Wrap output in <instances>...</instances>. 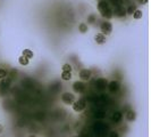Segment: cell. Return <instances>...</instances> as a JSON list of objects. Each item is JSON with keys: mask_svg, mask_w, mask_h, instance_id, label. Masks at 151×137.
<instances>
[{"mask_svg": "<svg viewBox=\"0 0 151 137\" xmlns=\"http://www.w3.org/2000/svg\"><path fill=\"white\" fill-rule=\"evenodd\" d=\"M98 10L101 14V16L105 17V18H107V20H110V18L114 17V15H113V8L110 7L109 1H107V0H100L98 2Z\"/></svg>", "mask_w": 151, "mask_h": 137, "instance_id": "cell-1", "label": "cell"}, {"mask_svg": "<svg viewBox=\"0 0 151 137\" xmlns=\"http://www.w3.org/2000/svg\"><path fill=\"white\" fill-rule=\"evenodd\" d=\"M10 82H11V79L10 78H2V81L0 83V95L3 96L6 93H7V89L10 87Z\"/></svg>", "mask_w": 151, "mask_h": 137, "instance_id": "cell-2", "label": "cell"}, {"mask_svg": "<svg viewBox=\"0 0 151 137\" xmlns=\"http://www.w3.org/2000/svg\"><path fill=\"white\" fill-rule=\"evenodd\" d=\"M100 30H101V33L102 34L108 35V34L111 33V31H113V25H111L110 22L105 21V22L101 23V25H100Z\"/></svg>", "mask_w": 151, "mask_h": 137, "instance_id": "cell-3", "label": "cell"}, {"mask_svg": "<svg viewBox=\"0 0 151 137\" xmlns=\"http://www.w3.org/2000/svg\"><path fill=\"white\" fill-rule=\"evenodd\" d=\"M113 15L116 17H125L126 16V9L124 6H115L113 8Z\"/></svg>", "mask_w": 151, "mask_h": 137, "instance_id": "cell-4", "label": "cell"}, {"mask_svg": "<svg viewBox=\"0 0 151 137\" xmlns=\"http://www.w3.org/2000/svg\"><path fill=\"white\" fill-rule=\"evenodd\" d=\"M85 107H87V103H85L84 100L74 101V103H73V110H74L75 112H82Z\"/></svg>", "mask_w": 151, "mask_h": 137, "instance_id": "cell-5", "label": "cell"}, {"mask_svg": "<svg viewBox=\"0 0 151 137\" xmlns=\"http://www.w3.org/2000/svg\"><path fill=\"white\" fill-rule=\"evenodd\" d=\"M85 88H87V86H85V83L82 82V81H75V82L73 83V89H74L75 93L82 94V93L85 92Z\"/></svg>", "mask_w": 151, "mask_h": 137, "instance_id": "cell-6", "label": "cell"}, {"mask_svg": "<svg viewBox=\"0 0 151 137\" xmlns=\"http://www.w3.org/2000/svg\"><path fill=\"white\" fill-rule=\"evenodd\" d=\"M61 101L65 104H73L75 101V96L72 93H64L61 95Z\"/></svg>", "mask_w": 151, "mask_h": 137, "instance_id": "cell-7", "label": "cell"}, {"mask_svg": "<svg viewBox=\"0 0 151 137\" xmlns=\"http://www.w3.org/2000/svg\"><path fill=\"white\" fill-rule=\"evenodd\" d=\"M107 87H108L109 92H111V93H116V92H118V89H119L121 85H119V82H118V81L113 80V81H110V82L107 85Z\"/></svg>", "mask_w": 151, "mask_h": 137, "instance_id": "cell-8", "label": "cell"}, {"mask_svg": "<svg viewBox=\"0 0 151 137\" xmlns=\"http://www.w3.org/2000/svg\"><path fill=\"white\" fill-rule=\"evenodd\" d=\"M107 85H108V81H107L106 79H103V78H100V79H98V80L95 81V86H97V88L100 89V90L105 89V88L107 87Z\"/></svg>", "mask_w": 151, "mask_h": 137, "instance_id": "cell-9", "label": "cell"}, {"mask_svg": "<svg viewBox=\"0 0 151 137\" xmlns=\"http://www.w3.org/2000/svg\"><path fill=\"white\" fill-rule=\"evenodd\" d=\"M80 78H81L82 80H84V81L89 80L91 78V71L90 70H88V68L81 70V71H80Z\"/></svg>", "mask_w": 151, "mask_h": 137, "instance_id": "cell-10", "label": "cell"}, {"mask_svg": "<svg viewBox=\"0 0 151 137\" xmlns=\"http://www.w3.org/2000/svg\"><path fill=\"white\" fill-rule=\"evenodd\" d=\"M94 40H95V42L98 45H103L106 42V37H105V34L102 33H97L94 35Z\"/></svg>", "mask_w": 151, "mask_h": 137, "instance_id": "cell-11", "label": "cell"}, {"mask_svg": "<svg viewBox=\"0 0 151 137\" xmlns=\"http://www.w3.org/2000/svg\"><path fill=\"white\" fill-rule=\"evenodd\" d=\"M126 119H127L128 121H135V119H136V113H135L133 110H128V111L126 112Z\"/></svg>", "mask_w": 151, "mask_h": 137, "instance_id": "cell-12", "label": "cell"}, {"mask_svg": "<svg viewBox=\"0 0 151 137\" xmlns=\"http://www.w3.org/2000/svg\"><path fill=\"white\" fill-rule=\"evenodd\" d=\"M61 79L65 80V81H68L72 79V72H68V71H62L61 73Z\"/></svg>", "mask_w": 151, "mask_h": 137, "instance_id": "cell-13", "label": "cell"}, {"mask_svg": "<svg viewBox=\"0 0 151 137\" xmlns=\"http://www.w3.org/2000/svg\"><path fill=\"white\" fill-rule=\"evenodd\" d=\"M18 63L21 64V65H24V66H26L29 63H30V60L28 58V57H25V56H21L19 58H18Z\"/></svg>", "mask_w": 151, "mask_h": 137, "instance_id": "cell-14", "label": "cell"}, {"mask_svg": "<svg viewBox=\"0 0 151 137\" xmlns=\"http://www.w3.org/2000/svg\"><path fill=\"white\" fill-rule=\"evenodd\" d=\"M142 15H143V13H142V10H140V9H135V12L132 14V16H133L134 20H140V18H142Z\"/></svg>", "mask_w": 151, "mask_h": 137, "instance_id": "cell-15", "label": "cell"}, {"mask_svg": "<svg viewBox=\"0 0 151 137\" xmlns=\"http://www.w3.org/2000/svg\"><path fill=\"white\" fill-rule=\"evenodd\" d=\"M121 118H123L121 112H115L114 115H113V121H115V122H121Z\"/></svg>", "mask_w": 151, "mask_h": 137, "instance_id": "cell-16", "label": "cell"}, {"mask_svg": "<svg viewBox=\"0 0 151 137\" xmlns=\"http://www.w3.org/2000/svg\"><path fill=\"white\" fill-rule=\"evenodd\" d=\"M88 30H89V28H88V25H87L85 23H81V24L79 25V31H80L81 33H87Z\"/></svg>", "mask_w": 151, "mask_h": 137, "instance_id": "cell-17", "label": "cell"}, {"mask_svg": "<svg viewBox=\"0 0 151 137\" xmlns=\"http://www.w3.org/2000/svg\"><path fill=\"white\" fill-rule=\"evenodd\" d=\"M135 9H136V6L132 3V5H130L128 8L126 9V14H127V15H132V14L135 12Z\"/></svg>", "mask_w": 151, "mask_h": 137, "instance_id": "cell-18", "label": "cell"}, {"mask_svg": "<svg viewBox=\"0 0 151 137\" xmlns=\"http://www.w3.org/2000/svg\"><path fill=\"white\" fill-rule=\"evenodd\" d=\"M23 56H25V57H28L29 60H31V58L33 57V52L30 50V49H24V50H23Z\"/></svg>", "mask_w": 151, "mask_h": 137, "instance_id": "cell-19", "label": "cell"}, {"mask_svg": "<svg viewBox=\"0 0 151 137\" xmlns=\"http://www.w3.org/2000/svg\"><path fill=\"white\" fill-rule=\"evenodd\" d=\"M95 20H97L95 15H94V14H91L90 16L88 17V23H91V24H93V23L95 22Z\"/></svg>", "mask_w": 151, "mask_h": 137, "instance_id": "cell-20", "label": "cell"}, {"mask_svg": "<svg viewBox=\"0 0 151 137\" xmlns=\"http://www.w3.org/2000/svg\"><path fill=\"white\" fill-rule=\"evenodd\" d=\"M62 71H68V72H72V66L69 65V64H64L62 65Z\"/></svg>", "mask_w": 151, "mask_h": 137, "instance_id": "cell-21", "label": "cell"}, {"mask_svg": "<svg viewBox=\"0 0 151 137\" xmlns=\"http://www.w3.org/2000/svg\"><path fill=\"white\" fill-rule=\"evenodd\" d=\"M6 75H7V71L5 68H0V79L5 78Z\"/></svg>", "mask_w": 151, "mask_h": 137, "instance_id": "cell-22", "label": "cell"}, {"mask_svg": "<svg viewBox=\"0 0 151 137\" xmlns=\"http://www.w3.org/2000/svg\"><path fill=\"white\" fill-rule=\"evenodd\" d=\"M109 137H119V135H118V133H117V132H111V133H110V136Z\"/></svg>", "mask_w": 151, "mask_h": 137, "instance_id": "cell-23", "label": "cell"}, {"mask_svg": "<svg viewBox=\"0 0 151 137\" xmlns=\"http://www.w3.org/2000/svg\"><path fill=\"white\" fill-rule=\"evenodd\" d=\"M95 115H97V114H95ZM97 117H98V118H103V112H102V111H99Z\"/></svg>", "mask_w": 151, "mask_h": 137, "instance_id": "cell-24", "label": "cell"}, {"mask_svg": "<svg viewBox=\"0 0 151 137\" xmlns=\"http://www.w3.org/2000/svg\"><path fill=\"white\" fill-rule=\"evenodd\" d=\"M139 2H140L141 5H146V3L148 2V0H139Z\"/></svg>", "mask_w": 151, "mask_h": 137, "instance_id": "cell-25", "label": "cell"}, {"mask_svg": "<svg viewBox=\"0 0 151 137\" xmlns=\"http://www.w3.org/2000/svg\"><path fill=\"white\" fill-rule=\"evenodd\" d=\"M3 132V127H2V125H0V134Z\"/></svg>", "mask_w": 151, "mask_h": 137, "instance_id": "cell-26", "label": "cell"}, {"mask_svg": "<svg viewBox=\"0 0 151 137\" xmlns=\"http://www.w3.org/2000/svg\"><path fill=\"white\" fill-rule=\"evenodd\" d=\"M28 137H36L35 135H30V136H28Z\"/></svg>", "mask_w": 151, "mask_h": 137, "instance_id": "cell-27", "label": "cell"}]
</instances>
